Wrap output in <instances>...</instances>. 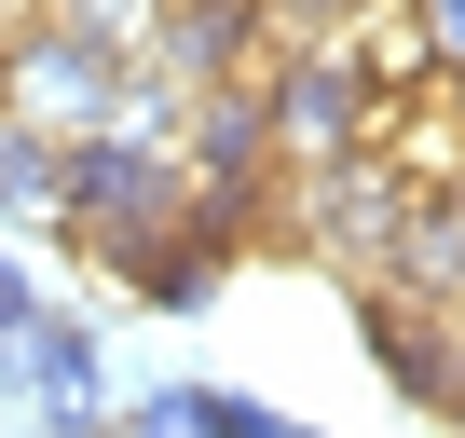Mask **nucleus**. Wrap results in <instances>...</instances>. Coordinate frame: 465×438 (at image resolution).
<instances>
[{
  "label": "nucleus",
  "mask_w": 465,
  "mask_h": 438,
  "mask_svg": "<svg viewBox=\"0 0 465 438\" xmlns=\"http://www.w3.org/2000/svg\"><path fill=\"white\" fill-rule=\"evenodd\" d=\"M178 219H192V164H178V137H151V124H96V137H69V205H55V234H83L96 261H124V247L178 234Z\"/></svg>",
  "instance_id": "obj_1"
},
{
  "label": "nucleus",
  "mask_w": 465,
  "mask_h": 438,
  "mask_svg": "<svg viewBox=\"0 0 465 438\" xmlns=\"http://www.w3.org/2000/svg\"><path fill=\"white\" fill-rule=\"evenodd\" d=\"M151 69L124 42H83V28H15L0 42V124H42V137H96V124H137Z\"/></svg>",
  "instance_id": "obj_2"
},
{
  "label": "nucleus",
  "mask_w": 465,
  "mask_h": 438,
  "mask_svg": "<svg viewBox=\"0 0 465 438\" xmlns=\"http://www.w3.org/2000/svg\"><path fill=\"white\" fill-rule=\"evenodd\" d=\"M411 219H424V192L383 164V151H342V164H302V247L315 261H342L356 288H383L397 274V247H411Z\"/></svg>",
  "instance_id": "obj_3"
},
{
  "label": "nucleus",
  "mask_w": 465,
  "mask_h": 438,
  "mask_svg": "<svg viewBox=\"0 0 465 438\" xmlns=\"http://www.w3.org/2000/svg\"><path fill=\"white\" fill-rule=\"evenodd\" d=\"M261 110H274V164H342L383 137V96L342 42H302V55H261Z\"/></svg>",
  "instance_id": "obj_4"
},
{
  "label": "nucleus",
  "mask_w": 465,
  "mask_h": 438,
  "mask_svg": "<svg viewBox=\"0 0 465 438\" xmlns=\"http://www.w3.org/2000/svg\"><path fill=\"white\" fill-rule=\"evenodd\" d=\"M356 343H370V370H383L411 411H451V397H465V315H438V302H411V288H356Z\"/></svg>",
  "instance_id": "obj_5"
},
{
  "label": "nucleus",
  "mask_w": 465,
  "mask_h": 438,
  "mask_svg": "<svg viewBox=\"0 0 465 438\" xmlns=\"http://www.w3.org/2000/svg\"><path fill=\"white\" fill-rule=\"evenodd\" d=\"M137 69H151V83H178V96L247 83V69H261V0H151Z\"/></svg>",
  "instance_id": "obj_6"
},
{
  "label": "nucleus",
  "mask_w": 465,
  "mask_h": 438,
  "mask_svg": "<svg viewBox=\"0 0 465 438\" xmlns=\"http://www.w3.org/2000/svg\"><path fill=\"white\" fill-rule=\"evenodd\" d=\"M178 164H192V192H219V178H274V110H261V69H247V83L178 96Z\"/></svg>",
  "instance_id": "obj_7"
},
{
  "label": "nucleus",
  "mask_w": 465,
  "mask_h": 438,
  "mask_svg": "<svg viewBox=\"0 0 465 438\" xmlns=\"http://www.w3.org/2000/svg\"><path fill=\"white\" fill-rule=\"evenodd\" d=\"M110 274H124V302H151V315H205V302L232 288V247H219V234H192V219H178V234H151V247H124Z\"/></svg>",
  "instance_id": "obj_8"
},
{
  "label": "nucleus",
  "mask_w": 465,
  "mask_h": 438,
  "mask_svg": "<svg viewBox=\"0 0 465 438\" xmlns=\"http://www.w3.org/2000/svg\"><path fill=\"white\" fill-rule=\"evenodd\" d=\"M0 397H42V411H69V397H83V411H96V329L42 302V329H28V343H0Z\"/></svg>",
  "instance_id": "obj_9"
},
{
  "label": "nucleus",
  "mask_w": 465,
  "mask_h": 438,
  "mask_svg": "<svg viewBox=\"0 0 465 438\" xmlns=\"http://www.w3.org/2000/svg\"><path fill=\"white\" fill-rule=\"evenodd\" d=\"M342 55L370 69V96H383V110H397V96H424V83L451 69V55L424 42V0H370V15L342 28Z\"/></svg>",
  "instance_id": "obj_10"
},
{
  "label": "nucleus",
  "mask_w": 465,
  "mask_h": 438,
  "mask_svg": "<svg viewBox=\"0 0 465 438\" xmlns=\"http://www.w3.org/2000/svg\"><path fill=\"white\" fill-rule=\"evenodd\" d=\"M55 205H69V137L0 124V219H55Z\"/></svg>",
  "instance_id": "obj_11"
},
{
  "label": "nucleus",
  "mask_w": 465,
  "mask_h": 438,
  "mask_svg": "<svg viewBox=\"0 0 465 438\" xmlns=\"http://www.w3.org/2000/svg\"><path fill=\"white\" fill-rule=\"evenodd\" d=\"M178 424H192V438H288V411L232 397V383H178Z\"/></svg>",
  "instance_id": "obj_12"
},
{
  "label": "nucleus",
  "mask_w": 465,
  "mask_h": 438,
  "mask_svg": "<svg viewBox=\"0 0 465 438\" xmlns=\"http://www.w3.org/2000/svg\"><path fill=\"white\" fill-rule=\"evenodd\" d=\"M28 329H42V274H28V261H0V343H28Z\"/></svg>",
  "instance_id": "obj_13"
},
{
  "label": "nucleus",
  "mask_w": 465,
  "mask_h": 438,
  "mask_svg": "<svg viewBox=\"0 0 465 438\" xmlns=\"http://www.w3.org/2000/svg\"><path fill=\"white\" fill-rule=\"evenodd\" d=\"M110 438H192V424H178V383H164V397H137V411H110Z\"/></svg>",
  "instance_id": "obj_14"
},
{
  "label": "nucleus",
  "mask_w": 465,
  "mask_h": 438,
  "mask_svg": "<svg viewBox=\"0 0 465 438\" xmlns=\"http://www.w3.org/2000/svg\"><path fill=\"white\" fill-rule=\"evenodd\" d=\"M424 42H438V55L465 69V0H424Z\"/></svg>",
  "instance_id": "obj_15"
},
{
  "label": "nucleus",
  "mask_w": 465,
  "mask_h": 438,
  "mask_svg": "<svg viewBox=\"0 0 465 438\" xmlns=\"http://www.w3.org/2000/svg\"><path fill=\"white\" fill-rule=\"evenodd\" d=\"M451 424H465V397H451Z\"/></svg>",
  "instance_id": "obj_16"
}]
</instances>
